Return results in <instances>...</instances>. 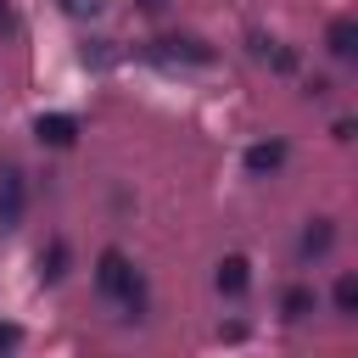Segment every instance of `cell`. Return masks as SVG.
<instances>
[{"label":"cell","mask_w":358,"mask_h":358,"mask_svg":"<svg viewBox=\"0 0 358 358\" xmlns=\"http://www.w3.org/2000/svg\"><path fill=\"white\" fill-rule=\"evenodd\" d=\"M62 274H67V246H62V241H50V252H39V280H50V285H56Z\"/></svg>","instance_id":"cell-10"},{"label":"cell","mask_w":358,"mask_h":358,"mask_svg":"<svg viewBox=\"0 0 358 358\" xmlns=\"http://www.w3.org/2000/svg\"><path fill=\"white\" fill-rule=\"evenodd\" d=\"M336 313H358V280L352 274L336 280Z\"/></svg>","instance_id":"cell-11"},{"label":"cell","mask_w":358,"mask_h":358,"mask_svg":"<svg viewBox=\"0 0 358 358\" xmlns=\"http://www.w3.org/2000/svg\"><path fill=\"white\" fill-rule=\"evenodd\" d=\"M95 285H101L112 302H123L129 313L140 308V274H134V263H129L123 252H101V263H95Z\"/></svg>","instance_id":"cell-1"},{"label":"cell","mask_w":358,"mask_h":358,"mask_svg":"<svg viewBox=\"0 0 358 358\" xmlns=\"http://www.w3.org/2000/svg\"><path fill=\"white\" fill-rule=\"evenodd\" d=\"M22 201H28L22 173L17 168H0V229H17L22 224Z\"/></svg>","instance_id":"cell-2"},{"label":"cell","mask_w":358,"mask_h":358,"mask_svg":"<svg viewBox=\"0 0 358 358\" xmlns=\"http://www.w3.org/2000/svg\"><path fill=\"white\" fill-rule=\"evenodd\" d=\"M352 50H358V28H352L347 17H341V22H330V56H341V62H347Z\"/></svg>","instance_id":"cell-9"},{"label":"cell","mask_w":358,"mask_h":358,"mask_svg":"<svg viewBox=\"0 0 358 358\" xmlns=\"http://www.w3.org/2000/svg\"><path fill=\"white\" fill-rule=\"evenodd\" d=\"M280 162H285V140H257V145L246 151V168H252V173H274Z\"/></svg>","instance_id":"cell-7"},{"label":"cell","mask_w":358,"mask_h":358,"mask_svg":"<svg viewBox=\"0 0 358 358\" xmlns=\"http://www.w3.org/2000/svg\"><path fill=\"white\" fill-rule=\"evenodd\" d=\"M101 6H106V0H67V11H73V17H84V11H101Z\"/></svg>","instance_id":"cell-12"},{"label":"cell","mask_w":358,"mask_h":358,"mask_svg":"<svg viewBox=\"0 0 358 358\" xmlns=\"http://www.w3.org/2000/svg\"><path fill=\"white\" fill-rule=\"evenodd\" d=\"M34 134H39V145H73V140H78V117L50 112V117H39V123H34Z\"/></svg>","instance_id":"cell-4"},{"label":"cell","mask_w":358,"mask_h":358,"mask_svg":"<svg viewBox=\"0 0 358 358\" xmlns=\"http://www.w3.org/2000/svg\"><path fill=\"white\" fill-rule=\"evenodd\" d=\"M140 6H145V11H162V6H168V0H140Z\"/></svg>","instance_id":"cell-14"},{"label":"cell","mask_w":358,"mask_h":358,"mask_svg":"<svg viewBox=\"0 0 358 358\" xmlns=\"http://www.w3.org/2000/svg\"><path fill=\"white\" fill-rule=\"evenodd\" d=\"M280 313H285V319L296 324V319H308V313H319V296H313L308 285H291V291H285V302H280Z\"/></svg>","instance_id":"cell-8"},{"label":"cell","mask_w":358,"mask_h":358,"mask_svg":"<svg viewBox=\"0 0 358 358\" xmlns=\"http://www.w3.org/2000/svg\"><path fill=\"white\" fill-rule=\"evenodd\" d=\"M17 347V324H0V352H11Z\"/></svg>","instance_id":"cell-13"},{"label":"cell","mask_w":358,"mask_h":358,"mask_svg":"<svg viewBox=\"0 0 358 358\" xmlns=\"http://www.w3.org/2000/svg\"><path fill=\"white\" fill-rule=\"evenodd\" d=\"M145 56H151V62H196V67H201V62H213V50H207V45H196V39H157Z\"/></svg>","instance_id":"cell-3"},{"label":"cell","mask_w":358,"mask_h":358,"mask_svg":"<svg viewBox=\"0 0 358 358\" xmlns=\"http://www.w3.org/2000/svg\"><path fill=\"white\" fill-rule=\"evenodd\" d=\"M213 280H218V291H224V296H241V291H246V280H252V263H246V257H224Z\"/></svg>","instance_id":"cell-6"},{"label":"cell","mask_w":358,"mask_h":358,"mask_svg":"<svg viewBox=\"0 0 358 358\" xmlns=\"http://www.w3.org/2000/svg\"><path fill=\"white\" fill-rule=\"evenodd\" d=\"M330 241H336V224H330V218H313V224L302 229V263L324 257V252H330Z\"/></svg>","instance_id":"cell-5"}]
</instances>
